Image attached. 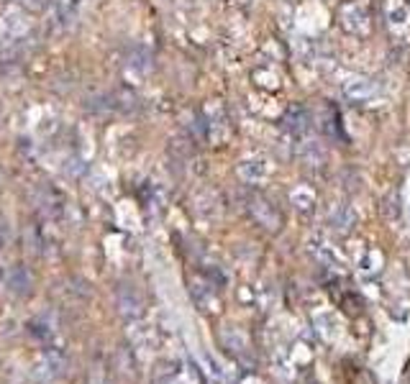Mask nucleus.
Wrapping results in <instances>:
<instances>
[{"label":"nucleus","instance_id":"nucleus-1","mask_svg":"<svg viewBox=\"0 0 410 384\" xmlns=\"http://www.w3.org/2000/svg\"><path fill=\"white\" fill-rule=\"evenodd\" d=\"M249 213H252V218H254L264 230H272L274 233V230L282 228V215H280V211H277L264 195H254V197L249 200Z\"/></svg>","mask_w":410,"mask_h":384},{"label":"nucleus","instance_id":"nucleus-2","mask_svg":"<svg viewBox=\"0 0 410 384\" xmlns=\"http://www.w3.org/2000/svg\"><path fill=\"white\" fill-rule=\"evenodd\" d=\"M3 282H5V289H8L10 295H16V298H29L31 292H34V274L23 264L10 267L5 272Z\"/></svg>","mask_w":410,"mask_h":384},{"label":"nucleus","instance_id":"nucleus-3","mask_svg":"<svg viewBox=\"0 0 410 384\" xmlns=\"http://www.w3.org/2000/svg\"><path fill=\"white\" fill-rule=\"evenodd\" d=\"M116 302H118V310H121V313H123L126 317L141 315V307H144V302H141L138 292L131 287V285H121V287L116 289Z\"/></svg>","mask_w":410,"mask_h":384},{"label":"nucleus","instance_id":"nucleus-4","mask_svg":"<svg viewBox=\"0 0 410 384\" xmlns=\"http://www.w3.org/2000/svg\"><path fill=\"white\" fill-rule=\"evenodd\" d=\"M282 123L287 131H293V134H305L308 128H311V113H308V108L300 106V103H293V106L285 110V118Z\"/></svg>","mask_w":410,"mask_h":384},{"label":"nucleus","instance_id":"nucleus-5","mask_svg":"<svg viewBox=\"0 0 410 384\" xmlns=\"http://www.w3.org/2000/svg\"><path fill=\"white\" fill-rule=\"evenodd\" d=\"M300 156H303V162L311 164V167H318V164L326 162V152H323V146L318 144V141H305Z\"/></svg>","mask_w":410,"mask_h":384},{"label":"nucleus","instance_id":"nucleus-6","mask_svg":"<svg viewBox=\"0 0 410 384\" xmlns=\"http://www.w3.org/2000/svg\"><path fill=\"white\" fill-rule=\"evenodd\" d=\"M372 90H374V87H372L367 80H359V82H354L346 93H349V97H364V95H372Z\"/></svg>","mask_w":410,"mask_h":384},{"label":"nucleus","instance_id":"nucleus-7","mask_svg":"<svg viewBox=\"0 0 410 384\" xmlns=\"http://www.w3.org/2000/svg\"><path fill=\"white\" fill-rule=\"evenodd\" d=\"M21 5H23V8H29V10H34V13H39V10H44L47 0H21Z\"/></svg>","mask_w":410,"mask_h":384}]
</instances>
